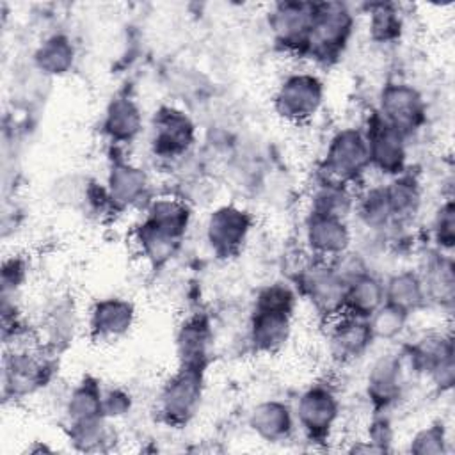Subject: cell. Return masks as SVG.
Listing matches in <instances>:
<instances>
[{
    "mask_svg": "<svg viewBox=\"0 0 455 455\" xmlns=\"http://www.w3.org/2000/svg\"><path fill=\"white\" fill-rule=\"evenodd\" d=\"M354 30L352 11L339 2L315 4L313 23L306 44V52L322 60L338 57Z\"/></svg>",
    "mask_w": 455,
    "mask_h": 455,
    "instance_id": "obj_1",
    "label": "cell"
},
{
    "mask_svg": "<svg viewBox=\"0 0 455 455\" xmlns=\"http://www.w3.org/2000/svg\"><path fill=\"white\" fill-rule=\"evenodd\" d=\"M370 167L366 135L355 128L339 130L329 142L323 171L325 180L338 183L355 181Z\"/></svg>",
    "mask_w": 455,
    "mask_h": 455,
    "instance_id": "obj_2",
    "label": "cell"
},
{
    "mask_svg": "<svg viewBox=\"0 0 455 455\" xmlns=\"http://www.w3.org/2000/svg\"><path fill=\"white\" fill-rule=\"evenodd\" d=\"M297 284L311 306L327 320L343 313L347 281L334 265L323 261L304 265L297 274Z\"/></svg>",
    "mask_w": 455,
    "mask_h": 455,
    "instance_id": "obj_3",
    "label": "cell"
},
{
    "mask_svg": "<svg viewBox=\"0 0 455 455\" xmlns=\"http://www.w3.org/2000/svg\"><path fill=\"white\" fill-rule=\"evenodd\" d=\"M322 80L307 71L288 75L275 91L274 108L290 123L309 121L323 103Z\"/></svg>",
    "mask_w": 455,
    "mask_h": 455,
    "instance_id": "obj_4",
    "label": "cell"
},
{
    "mask_svg": "<svg viewBox=\"0 0 455 455\" xmlns=\"http://www.w3.org/2000/svg\"><path fill=\"white\" fill-rule=\"evenodd\" d=\"M203 368L181 366L164 384L158 395V409L165 421L172 425H183L194 418L203 398Z\"/></svg>",
    "mask_w": 455,
    "mask_h": 455,
    "instance_id": "obj_5",
    "label": "cell"
},
{
    "mask_svg": "<svg viewBox=\"0 0 455 455\" xmlns=\"http://www.w3.org/2000/svg\"><path fill=\"white\" fill-rule=\"evenodd\" d=\"M293 414L311 441H325L339 419V400L331 387L315 384L299 396Z\"/></svg>",
    "mask_w": 455,
    "mask_h": 455,
    "instance_id": "obj_6",
    "label": "cell"
},
{
    "mask_svg": "<svg viewBox=\"0 0 455 455\" xmlns=\"http://www.w3.org/2000/svg\"><path fill=\"white\" fill-rule=\"evenodd\" d=\"M252 228V217L249 212L222 204L215 208L206 220V242L219 258L236 256Z\"/></svg>",
    "mask_w": 455,
    "mask_h": 455,
    "instance_id": "obj_7",
    "label": "cell"
},
{
    "mask_svg": "<svg viewBox=\"0 0 455 455\" xmlns=\"http://www.w3.org/2000/svg\"><path fill=\"white\" fill-rule=\"evenodd\" d=\"M196 140V126L192 119L174 108L162 107L151 119V149L160 158L183 156Z\"/></svg>",
    "mask_w": 455,
    "mask_h": 455,
    "instance_id": "obj_8",
    "label": "cell"
},
{
    "mask_svg": "<svg viewBox=\"0 0 455 455\" xmlns=\"http://www.w3.org/2000/svg\"><path fill=\"white\" fill-rule=\"evenodd\" d=\"M409 359L416 371L428 375L441 389L451 387L455 379L451 336L441 332L425 334L411 348Z\"/></svg>",
    "mask_w": 455,
    "mask_h": 455,
    "instance_id": "obj_9",
    "label": "cell"
},
{
    "mask_svg": "<svg viewBox=\"0 0 455 455\" xmlns=\"http://www.w3.org/2000/svg\"><path fill=\"white\" fill-rule=\"evenodd\" d=\"M373 343V334L366 318L341 313L331 318L327 329L329 355L339 363L348 364L363 357Z\"/></svg>",
    "mask_w": 455,
    "mask_h": 455,
    "instance_id": "obj_10",
    "label": "cell"
},
{
    "mask_svg": "<svg viewBox=\"0 0 455 455\" xmlns=\"http://www.w3.org/2000/svg\"><path fill=\"white\" fill-rule=\"evenodd\" d=\"M379 116L407 137L423 124L425 101L421 94L409 84H387L380 92Z\"/></svg>",
    "mask_w": 455,
    "mask_h": 455,
    "instance_id": "obj_11",
    "label": "cell"
},
{
    "mask_svg": "<svg viewBox=\"0 0 455 455\" xmlns=\"http://www.w3.org/2000/svg\"><path fill=\"white\" fill-rule=\"evenodd\" d=\"M315 14V4L307 2H281L275 4L268 25L279 44L288 50L306 52L311 23Z\"/></svg>",
    "mask_w": 455,
    "mask_h": 455,
    "instance_id": "obj_12",
    "label": "cell"
},
{
    "mask_svg": "<svg viewBox=\"0 0 455 455\" xmlns=\"http://www.w3.org/2000/svg\"><path fill=\"white\" fill-rule=\"evenodd\" d=\"M364 135L368 140L370 165L377 167L384 174L398 176L403 171L407 156L405 135L387 124L380 116L370 123Z\"/></svg>",
    "mask_w": 455,
    "mask_h": 455,
    "instance_id": "obj_13",
    "label": "cell"
},
{
    "mask_svg": "<svg viewBox=\"0 0 455 455\" xmlns=\"http://www.w3.org/2000/svg\"><path fill=\"white\" fill-rule=\"evenodd\" d=\"M352 233L345 219L309 213L304 224V243L316 258H338L348 252Z\"/></svg>",
    "mask_w": 455,
    "mask_h": 455,
    "instance_id": "obj_14",
    "label": "cell"
},
{
    "mask_svg": "<svg viewBox=\"0 0 455 455\" xmlns=\"http://www.w3.org/2000/svg\"><path fill=\"white\" fill-rule=\"evenodd\" d=\"M135 323V307L123 297H105L89 311V329L98 341H116Z\"/></svg>",
    "mask_w": 455,
    "mask_h": 455,
    "instance_id": "obj_15",
    "label": "cell"
},
{
    "mask_svg": "<svg viewBox=\"0 0 455 455\" xmlns=\"http://www.w3.org/2000/svg\"><path fill=\"white\" fill-rule=\"evenodd\" d=\"M46 380L44 359L28 348H14L4 361V391L12 396H27Z\"/></svg>",
    "mask_w": 455,
    "mask_h": 455,
    "instance_id": "obj_16",
    "label": "cell"
},
{
    "mask_svg": "<svg viewBox=\"0 0 455 455\" xmlns=\"http://www.w3.org/2000/svg\"><path fill=\"white\" fill-rule=\"evenodd\" d=\"M291 336V315L281 311L252 309L249 322V341L258 354H277Z\"/></svg>",
    "mask_w": 455,
    "mask_h": 455,
    "instance_id": "obj_17",
    "label": "cell"
},
{
    "mask_svg": "<svg viewBox=\"0 0 455 455\" xmlns=\"http://www.w3.org/2000/svg\"><path fill=\"white\" fill-rule=\"evenodd\" d=\"M403 386V361L398 354H384L373 361L366 377V395L377 409L398 400Z\"/></svg>",
    "mask_w": 455,
    "mask_h": 455,
    "instance_id": "obj_18",
    "label": "cell"
},
{
    "mask_svg": "<svg viewBox=\"0 0 455 455\" xmlns=\"http://www.w3.org/2000/svg\"><path fill=\"white\" fill-rule=\"evenodd\" d=\"M249 425L252 432L268 443L286 441L295 425V414L279 400H265L252 407L249 414Z\"/></svg>",
    "mask_w": 455,
    "mask_h": 455,
    "instance_id": "obj_19",
    "label": "cell"
},
{
    "mask_svg": "<svg viewBox=\"0 0 455 455\" xmlns=\"http://www.w3.org/2000/svg\"><path fill=\"white\" fill-rule=\"evenodd\" d=\"M148 187L149 180L142 167L126 160H116L112 164L107 178V192L112 204L132 206L146 196Z\"/></svg>",
    "mask_w": 455,
    "mask_h": 455,
    "instance_id": "obj_20",
    "label": "cell"
},
{
    "mask_svg": "<svg viewBox=\"0 0 455 455\" xmlns=\"http://www.w3.org/2000/svg\"><path fill=\"white\" fill-rule=\"evenodd\" d=\"M142 112L128 96L114 98L103 117V132L114 142H132L142 130Z\"/></svg>",
    "mask_w": 455,
    "mask_h": 455,
    "instance_id": "obj_21",
    "label": "cell"
},
{
    "mask_svg": "<svg viewBox=\"0 0 455 455\" xmlns=\"http://www.w3.org/2000/svg\"><path fill=\"white\" fill-rule=\"evenodd\" d=\"M384 304V284L370 272H363L347 283L343 313L370 318Z\"/></svg>",
    "mask_w": 455,
    "mask_h": 455,
    "instance_id": "obj_22",
    "label": "cell"
},
{
    "mask_svg": "<svg viewBox=\"0 0 455 455\" xmlns=\"http://www.w3.org/2000/svg\"><path fill=\"white\" fill-rule=\"evenodd\" d=\"M210 339L212 332L206 318L196 315L185 320L176 336V347L178 355L181 359V366L204 368Z\"/></svg>",
    "mask_w": 455,
    "mask_h": 455,
    "instance_id": "obj_23",
    "label": "cell"
},
{
    "mask_svg": "<svg viewBox=\"0 0 455 455\" xmlns=\"http://www.w3.org/2000/svg\"><path fill=\"white\" fill-rule=\"evenodd\" d=\"M144 220L172 238L183 240L190 226V208L176 197H156L148 206Z\"/></svg>",
    "mask_w": 455,
    "mask_h": 455,
    "instance_id": "obj_24",
    "label": "cell"
},
{
    "mask_svg": "<svg viewBox=\"0 0 455 455\" xmlns=\"http://www.w3.org/2000/svg\"><path fill=\"white\" fill-rule=\"evenodd\" d=\"M427 300L421 275L412 270H402L387 279L384 284V302L411 315Z\"/></svg>",
    "mask_w": 455,
    "mask_h": 455,
    "instance_id": "obj_25",
    "label": "cell"
},
{
    "mask_svg": "<svg viewBox=\"0 0 455 455\" xmlns=\"http://www.w3.org/2000/svg\"><path fill=\"white\" fill-rule=\"evenodd\" d=\"M75 46L64 34H52L34 52L36 68L50 76L66 75L75 62Z\"/></svg>",
    "mask_w": 455,
    "mask_h": 455,
    "instance_id": "obj_26",
    "label": "cell"
},
{
    "mask_svg": "<svg viewBox=\"0 0 455 455\" xmlns=\"http://www.w3.org/2000/svg\"><path fill=\"white\" fill-rule=\"evenodd\" d=\"M355 197L352 196L348 185L322 180L311 194V212L316 215L325 217H336V219H347L348 213L354 210Z\"/></svg>",
    "mask_w": 455,
    "mask_h": 455,
    "instance_id": "obj_27",
    "label": "cell"
},
{
    "mask_svg": "<svg viewBox=\"0 0 455 455\" xmlns=\"http://www.w3.org/2000/svg\"><path fill=\"white\" fill-rule=\"evenodd\" d=\"M66 416L69 425L103 416V393L98 380L85 377L71 389L66 402Z\"/></svg>",
    "mask_w": 455,
    "mask_h": 455,
    "instance_id": "obj_28",
    "label": "cell"
},
{
    "mask_svg": "<svg viewBox=\"0 0 455 455\" xmlns=\"http://www.w3.org/2000/svg\"><path fill=\"white\" fill-rule=\"evenodd\" d=\"M135 243L142 254V258L153 265L162 267L165 265L180 249L181 240L172 238L171 235L156 229L155 226L142 220V224L135 231Z\"/></svg>",
    "mask_w": 455,
    "mask_h": 455,
    "instance_id": "obj_29",
    "label": "cell"
},
{
    "mask_svg": "<svg viewBox=\"0 0 455 455\" xmlns=\"http://www.w3.org/2000/svg\"><path fill=\"white\" fill-rule=\"evenodd\" d=\"M386 197L391 208L393 222L411 219L421 203L419 185L411 176H393V180L384 187Z\"/></svg>",
    "mask_w": 455,
    "mask_h": 455,
    "instance_id": "obj_30",
    "label": "cell"
},
{
    "mask_svg": "<svg viewBox=\"0 0 455 455\" xmlns=\"http://www.w3.org/2000/svg\"><path fill=\"white\" fill-rule=\"evenodd\" d=\"M354 210L370 229H384L393 222L391 208L384 187H371L355 199Z\"/></svg>",
    "mask_w": 455,
    "mask_h": 455,
    "instance_id": "obj_31",
    "label": "cell"
},
{
    "mask_svg": "<svg viewBox=\"0 0 455 455\" xmlns=\"http://www.w3.org/2000/svg\"><path fill=\"white\" fill-rule=\"evenodd\" d=\"M425 293L427 297L441 302V304H451L453 293H455V274H453V261L451 258H437L434 259L427 274L421 275Z\"/></svg>",
    "mask_w": 455,
    "mask_h": 455,
    "instance_id": "obj_32",
    "label": "cell"
},
{
    "mask_svg": "<svg viewBox=\"0 0 455 455\" xmlns=\"http://www.w3.org/2000/svg\"><path fill=\"white\" fill-rule=\"evenodd\" d=\"M69 439L76 450H82V451L100 450L101 444L107 443L108 439L107 418L101 416V418H94L80 423H71Z\"/></svg>",
    "mask_w": 455,
    "mask_h": 455,
    "instance_id": "obj_33",
    "label": "cell"
},
{
    "mask_svg": "<svg viewBox=\"0 0 455 455\" xmlns=\"http://www.w3.org/2000/svg\"><path fill=\"white\" fill-rule=\"evenodd\" d=\"M409 315L400 311L398 307L384 302L370 318V329L373 334V339H395L402 334V331L407 325Z\"/></svg>",
    "mask_w": 455,
    "mask_h": 455,
    "instance_id": "obj_34",
    "label": "cell"
},
{
    "mask_svg": "<svg viewBox=\"0 0 455 455\" xmlns=\"http://www.w3.org/2000/svg\"><path fill=\"white\" fill-rule=\"evenodd\" d=\"M297 306V293L288 283H272L263 286L254 300V309L265 311H281L293 315Z\"/></svg>",
    "mask_w": 455,
    "mask_h": 455,
    "instance_id": "obj_35",
    "label": "cell"
},
{
    "mask_svg": "<svg viewBox=\"0 0 455 455\" xmlns=\"http://www.w3.org/2000/svg\"><path fill=\"white\" fill-rule=\"evenodd\" d=\"M402 18L389 4H379L371 9L370 36L377 43H391L400 37Z\"/></svg>",
    "mask_w": 455,
    "mask_h": 455,
    "instance_id": "obj_36",
    "label": "cell"
},
{
    "mask_svg": "<svg viewBox=\"0 0 455 455\" xmlns=\"http://www.w3.org/2000/svg\"><path fill=\"white\" fill-rule=\"evenodd\" d=\"M446 432L441 423L423 427L411 437L409 450L418 455H439L446 451Z\"/></svg>",
    "mask_w": 455,
    "mask_h": 455,
    "instance_id": "obj_37",
    "label": "cell"
},
{
    "mask_svg": "<svg viewBox=\"0 0 455 455\" xmlns=\"http://www.w3.org/2000/svg\"><path fill=\"white\" fill-rule=\"evenodd\" d=\"M432 233H434L435 243L441 249L451 251L455 243V208L450 199L443 203L435 212V217L432 222Z\"/></svg>",
    "mask_w": 455,
    "mask_h": 455,
    "instance_id": "obj_38",
    "label": "cell"
},
{
    "mask_svg": "<svg viewBox=\"0 0 455 455\" xmlns=\"http://www.w3.org/2000/svg\"><path fill=\"white\" fill-rule=\"evenodd\" d=\"M132 407V398L126 391L116 387V389H108L103 395V416L107 419L112 418H121L124 416Z\"/></svg>",
    "mask_w": 455,
    "mask_h": 455,
    "instance_id": "obj_39",
    "label": "cell"
},
{
    "mask_svg": "<svg viewBox=\"0 0 455 455\" xmlns=\"http://www.w3.org/2000/svg\"><path fill=\"white\" fill-rule=\"evenodd\" d=\"M27 275V265L21 258H11L4 261L2 267V284H4V293H7L9 290L16 291L21 283L25 281Z\"/></svg>",
    "mask_w": 455,
    "mask_h": 455,
    "instance_id": "obj_40",
    "label": "cell"
}]
</instances>
